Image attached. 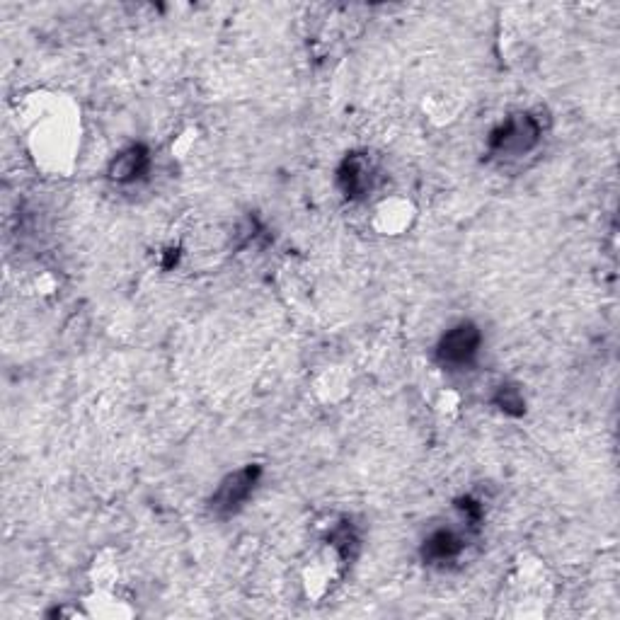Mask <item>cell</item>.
Instances as JSON below:
<instances>
[{
    "mask_svg": "<svg viewBox=\"0 0 620 620\" xmlns=\"http://www.w3.org/2000/svg\"><path fill=\"white\" fill-rule=\"evenodd\" d=\"M543 129L533 114L521 112L499 124L490 136V153L497 158H521L531 153L541 141Z\"/></svg>",
    "mask_w": 620,
    "mask_h": 620,
    "instance_id": "cell-1",
    "label": "cell"
},
{
    "mask_svg": "<svg viewBox=\"0 0 620 620\" xmlns=\"http://www.w3.org/2000/svg\"><path fill=\"white\" fill-rule=\"evenodd\" d=\"M480 344L482 332L478 330V325L458 323L436 344V359H439V364L444 366V369H468V366L478 359Z\"/></svg>",
    "mask_w": 620,
    "mask_h": 620,
    "instance_id": "cell-2",
    "label": "cell"
},
{
    "mask_svg": "<svg viewBox=\"0 0 620 620\" xmlns=\"http://www.w3.org/2000/svg\"><path fill=\"white\" fill-rule=\"evenodd\" d=\"M260 473H262L260 465H245V468L235 470V473L228 475V478L216 487L214 497H211V512H214L216 516H221V519L240 512L243 504L248 502L252 492H255Z\"/></svg>",
    "mask_w": 620,
    "mask_h": 620,
    "instance_id": "cell-3",
    "label": "cell"
},
{
    "mask_svg": "<svg viewBox=\"0 0 620 620\" xmlns=\"http://www.w3.org/2000/svg\"><path fill=\"white\" fill-rule=\"evenodd\" d=\"M340 185L349 199H361L373 187V165L369 155L352 153L340 168Z\"/></svg>",
    "mask_w": 620,
    "mask_h": 620,
    "instance_id": "cell-4",
    "label": "cell"
},
{
    "mask_svg": "<svg viewBox=\"0 0 620 620\" xmlns=\"http://www.w3.org/2000/svg\"><path fill=\"white\" fill-rule=\"evenodd\" d=\"M151 168V155L143 146H131L126 148L112 160L109 165V177H112L117 185H134L136 180H141Z\"/></svg>",
    "mask_w": 620,
    "mask_h": 620,
    "instance_id": "cell-5",
    "label": "cell"
},
{
    "mask_svg": "<svg viewBox=\"0 0 620 620\" xmlns=\"http://www.w3.org/2000/svg\"><path fill=\"white\" fill-rule=\"evenodd\" d=\"M422 553L429 565H446L463 553V538L451 528H439L424 541Z\"/></svg>",
    "mask_w": 620,
    "mask_h": 620,
    "instance_id": "cell-6",
    "label": "cell"
},
{
    "mask_svg": "<svg viewBox=\"0 0 620 620\" xmlns=\"http://www.w3.org/2000/svg\"><path fill=\"white\" fill-rule=\"evenodd\" d=\"M497 405L502 407L504 412H514V415H521V412H524V398H521L516 388H504V386L499 388Z\"/></svg>",
    "mask_w": 620,
    "mask_h": 620,
    "instance_id": "cell-7",
    "label": "cell"
}]
</instances>
